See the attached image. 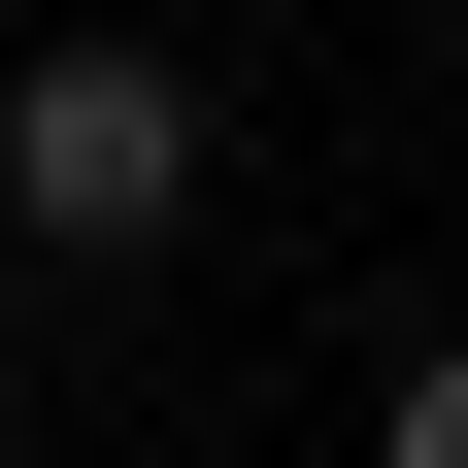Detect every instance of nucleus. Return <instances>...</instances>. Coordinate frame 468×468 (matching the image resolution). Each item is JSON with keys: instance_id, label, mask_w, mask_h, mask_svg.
I'll list each match as a JSON object with an SVG mask.
<instances>
[{"instance_id": "obj_1", "label": "nucleus", "mask_w": 468, "mask_h": 468, "mask_svg": "<svg viewBox=\"0 0 468 468\" xmlns=\"http://www.w3.org/2000/svg\"><path fill=\"white\" fill-rule=\"evenodd\" d=\"M0 234H34V268H134V234H201V68H167V34H68V68L0 101Z\"/></svg>"}, {"instance_id": "obj_2", "label": "nucleus", "mask_w": 468, "mask_h": 468, "mask_svg": "<svg viewBox=\"0 0 468 468\" xmlns=\"http://www.w3.org/2000/svg\"><path fill=\"white\" fill-rule=\"evenodd\" d=\"M368 468H468V335H435V368H401V401H368Z\"/></svg>"}]
</instances>
